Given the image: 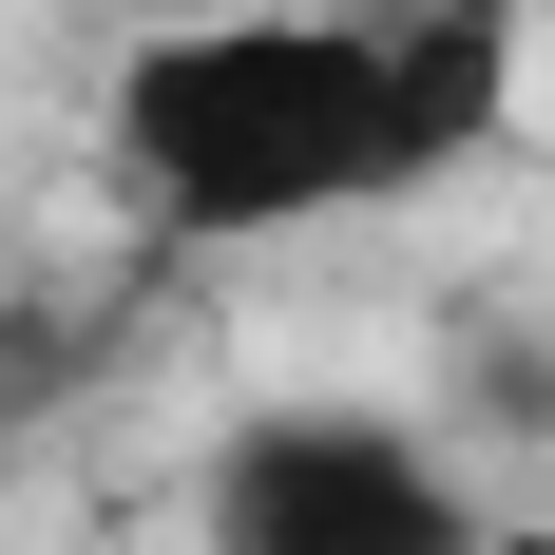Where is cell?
I'll list each match as a JSON object with an SVG mask.
<instances>
[{"instance_id": "4", "label": "cell", "mask_w": 555, "mask_h": 555, "mask_svg": "<svg viewBox=\"0 0 555 555\" xmlns=\"http://www.w3.org/2000/svg\"><path fill=\"white\" fill-rule=\"evenodd\" d=\"M77 364H96V326H77L57 287H20V307H0V441H20L39 402H77Z\"/></svg>"}, {"instance_id": "1", "label": "cell", "mask_w": 555, "mask_h": 555, "mask_svg": "<svg viewBox=\"0 0 555 555\" xmlns=\"http://www.w3.org/2000/svg\"><path fill=\"white\" fill-rule=\"evenodd\" d=\"M115 192L172 249H269L326 211H402L517 134V20L499 0H364V20H154L115 57Z\"/></svg>"}, {"instance_id": "5", "label": "cell", "mask_w": 555, "mask_h": 555, "mask_svg": "<svg viewBox=\"0 0 555 555\" xmlns=\"http://www.w3.org/2000/svg\"><path fill=\"white\" fill-rule=\"evenodd\" d=\"M134 20H211V0H134Z\"/></svg>"}, {"instance_id": "3", "label": "cell", "mask_w": 555, "mask_h": 555, "mask_svg": "<svg viewBox=\"0 0 555 555\" xmlns=\"http://www.w3.org/2000/svg\"><path fill=\"white\" fill-rule=\"evenodd\" d=\"M441 441H555V307H441Z\"/></svg>"}, {"instance_id": "2", "label": "cell", "mask_w": 555, "mask_h": 555, "mask_svg": "<svg viewBox=\"0 0 555 555\" xmlns=\"http://www.w3.org/2000/svg\"><path fill=\"white\" fill-rule=\"evenodd\" d=\"M211 555H479L441 422L384 402H269L211 441Z\"/></svg>"}]
</instances>
